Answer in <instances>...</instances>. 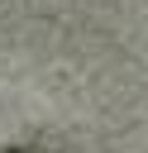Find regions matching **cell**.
<instances>
[{
    "label": "cell",
    "instance_id": "1",
    "mask_svg": "<svg viewBox=\"0 0 148 153\" xmlns=\"http://www.w3.org/2000/svg\"><path fill=\"white\" fill-rule=\"evenodd\" d=\"M5 153H33V148H5Z\"/></svg>",
    "mask_w": 148,
    "mask_h": 153
}]
</instances>
